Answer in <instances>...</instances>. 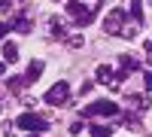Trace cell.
<instances>
[{"instance_id":"obj_17","label":"cell","mask_w":152,"mask_h":137,"mask_svg":"<svg viewBox=\"0 0 152 137\" xmlns=\"http://www.w3.org/2000/svg\"><path fill=\"white\" fill-rule=\"evenodd\" d=\"M91 89H94V82H91V79H85V82H82V89H79V92H82V95H88V92H91Z\"/></svg>"},{"instance_id":"obj_9","label":"cell","mask_w":152,"mask_h":137,"mask_svg":"<svg viewBox=\"0 0 152 137\" xmlns=\"http://www.w3.org/2000/svg\"><path fill=\"white\" fill-rule=\"evenodd\" d=\"M88 131H91V137H110V134H113V128H110V125H104V122H94Z\"/></svg>"},{"instance_id":"obj_23","label":"cell","mask_w":152,"mask_h":137,"mask_svg":"<svg viewBox=\"0 0 152 137\" xmlns=\"http://www.w3.org/2000/svg\"><path fill=\"white\" fill-rule=\"evenodd\" d=\"M28 137H37V134H28Z\"/></svg>"},{"instance_id":"obj_11","label":"cell","mask_w":152,"mask_h":137,"mask_svg":"<svg viewBox=\"0 0 152 137\" xmlns=\"http://www.w3.org/2000/svg\"><path fill=\"white\" fill-rule=\"evenodd\" d=\"M12 28H15V31H21V34H31V18H28V15L12 18Z\"/></svg>"},{"instance_id":"obj_2","label":"cell","mask_w":152,"mask_h":137,"mask_svg":"<svg viewBox=\"0 0 152 137\" xmlns=\"http://www.w3.org/2000/svg\"><path fill=\"white\" fill-rule=\"evenodd\" d=\"M82 116L85 119H94V116H119V104H113V101H94V104L82 107Z\"/></svg>"},{"instance_id":"obj_22","label":"cell","mask_w":152,"mask_h":137,"mask_svg":"<svg viewBox=\"0 0 152 137\" xmlns=\"http://www.w3.org/2000/svg\"><path fill=\"white\" fill-rule=\"evenodd\" d=\"M3 70H6V64H3V61H0V76H3Z\"/></svg>"},{"instance_id":"obj_6","label":"cell","mask_w":152,"mask_h":137,"mask_svg":"<svg viewBox=\"0 0 152 137\" xmlns=\"http://www.w3.org/2000/svg\"><path fill=\"white\" fill-rule=\"evenodd\" d=\"M94 73H97V82H104V85H113V79H116V73H113L107 64H100Z\"/></svg>"},{"instance_id":"obj_13","label":"cell","mask_w":152,"mask_h":137,"mask_svg":"<svg viewBox=\"0 0 152 137\" xmlns=\"http://www.w3.org/2000/svg\"><path fill=\"white\" fill-rule=\"evenodd\" d=\"M49 34H52V37H64V34H67V31H64V24H61L55 15L49 18Z\"/></svg>"},{"instance_id":"obj_1","label":"cell","mask_w":152,"mask_h":137,"mask_svg":"<svg viewBox=\"0 0 152 137\" xmlns=\"http://www.w3.org/2000/svg\"><path fill=\"white\" fill-rule=\"evenodd\" d=\"M97 6H100V0H70L67 15L76 21V28H88L97 15Z\"/></svg>"},{"instance_id":"obj_15","label":"cell","mask_w":152,"mask_h":137,"mask_svg":"<svg viewBox=\"0 0 152 137\" xmlns=\"http://www.w3.org/2000/svg\"><path fill=\"white\" fill-rule=\"evenodd\" d=\"M131 107H137V110H146V107H149L146 95H131Z\"/></svg>"},{"instance_id":"obj_19","label":"cell","mask_w":152,"mask_h":137,"mask_svg":"<svg viewBox=\"0 0 152 137\" xmlns=\"http://www.w3.org/2000/svg\"><path fill=\"white\" fill-rule=\"evenodd\" d=\"M146 61L152 64V40H146Z\"/></svg>"},{"instance_id":"obj_5","label":"cell","mask_w":152,"mask_h":137,"mask_svg":"<svg viewBox=\"0 0 152 137\" xmlns=\"http://www.w3.org/2000/svg\"><path fill=\"white\" fill-rule=\"evenodd\" d=\"M122 24H125V12L122 9H110V15L104 18V31L107 34H122Z\"/></svg>"},{"instance_id":"obj_21","label":"cell","mask_w":152,"mask_h":137,"mask_svg":"<svg viewBox=\"0 0 152 137\" xmlns=\"http://www.w3.org/2000/svg\"><path fill=\"white\" fill-rule=\"evenodd\" d=\"M143 79H146V92H152V73H146Z\"/></svg>"},{"instance_id":"obj_16","label":"cell","mask_w":152,"mask_h":137,"mask_svg":"<svg viewBox=\"0 0 152 137\" xmlns=\"http://www.w3.org/2000/svg\"><path fill=\"white\" fill-rule=\"evenodd\" d=\"M131 15H134L137 21L143 18V0H131Z\"/></svg>"},{"instance_id":"obj_7","label":"cell","mask_w":152,"mask_h":137,"mask_svg":"<svg viewBox=\"0 0 152 137\" xmlns=\"http://www.w3.org/2000/svg\"><path fill=\"white\" fill-rule=\"evenodd\" d=\"M3 61H6V64H15V61H18V46L15 43H6L3 46Z\"/></svg>"},{"instance_id":"obj_12","label":"cell","mask_w":152,"mask_h":137,"mask_svg":"<svg viewBox=\"0 0 152 137\" xmlns=\"http://www.w3.org/2000/svg\"><path fill=\"white\" fill-rule=\"evenodd\" d=\"M119 64H122V73H134L137 67H140V64H137L131 55H122V58H119Z\"/></svg>"},{"instance_id":"obj_10","label":"cell","mask_w":152,"mask_h":137,"mask_svg":"<svg viewBox=\"0 0 152 137\" xmlns=\"http://www.w3.org/2000/svg\"><path fill=\"white\" fill-rule=\"evenodd\" d=\"M40 73H43V61H31V67H28V82H34V79H40Z\"/></svg>"},{"instance_id":"obj_14","label":"cell","mask_w":152,"mask_h":137,"mask_svg":"<svg viewBox=\"0 0 152 137\" xmlns=\"http://www.w3.org/2000/svg\"><path fill=\"white\" fill-rule=\"evenodd\" d=\"M24 85H28V76H12V79H9V89H12V92H21Z\"/></svg>"},{"instance_id":"obj_18","label":"cell","mask_w":152,"mask_h":137,"mask_svg":"<svg viewBox=\"0 0 152 137\" xmlns=\"http://www.w3.org/2000/svg\"><path fill=\"white\" fill-rule=\"evenodd\" d=\"M9 28H12V24H6V21H0V40H3V37L9 34Z\"/></svg>"},{"instance_id":"obj_8","label":"cell","mask_w":152,"mask_h":137,"mask_svg":"<svg viewBox=\"0 0 152 137\" xmlns=\"http://www.w3.org/2000/svg\"><path fill=\"white\" fill-rule=\"evenodd\" d=\"M137 24H140L137 18H134V21H125V24H122V34H119V37H125V40H134V37H137Z\"/></svg>"},{"instance_id":"obj_24","label":"cell","mask_w":152,"mask_h":137,"mask_svg":"<svg viewBox=\"0 0 152 137\" xmlns=\"http://www.w3.org/2000/svg\"><path fill=\"white\" fill-rule=\"evenodd\" d=\"M0 110H3V104H0Z\"/></svg>"},{"instance_id":"obj_20","label":"cell","mask_w":152,"mask_h":137,"mask_svg":"<svg viewBox=\"0 0 152 137\" xmlns=\"http://www.w3.org/2000/svg\"><path fill=\"white\" fill-rule=\"evenodd\" d=\"M0 9H6V12H9V9H12V0H0Z\"/></svg>"},{"instance_id":"obj_3","label":"cell","mask_w":152,"mask_h":137,"mask_svg":"<svg viewBox=\"0 0 152 137\" xmlns=\"http://www.w3.org/2000/svg\"><path fill=\"white\" fill-rule=\"evenodd\" d=\"M70 101V85L61 79V82H55L52 89L46 92V104H52V107H61V104H67Z\"/></svg>"},{"instance_id":"obj_4","label":"cell","mask_w":152,"mask_h":137,"mask_svg":"<svg viewBox=\"0 0 152 137\" xmlns=\"http://www.w3.org/2000/svg\"><path fill=\"white\" fill-rule=\"evenodd\" d=\"M15 128H24V131H43L46 128V119L37 116V113H21L15 119Z\"/></svg>"}]
</instances>
